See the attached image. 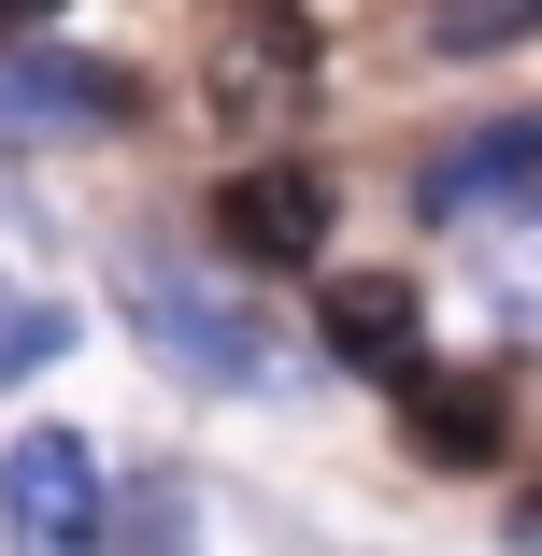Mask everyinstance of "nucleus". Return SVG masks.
I'll list each match as a JSON object with an SVG mask.
<instances>
[{"label": "nucleus", "instance_id": "obj_1", "mask_svg": "<svg viewBox=\"0 0 542 556\" xmlns=\"http://www.w3.org/2000/svg\"><path fill=\"white\" fill-rule=\"evenodd\" d=\"M129 328L186 386H286V343H272V314L243 300V271H214L186 243H129Z\"/></svg>", "mask_w": 542, "mask_h": 556}, {"label": "nucleus", "instance_id": "obj_2", "mask_svg": "<svg viewBox=\"0 0 542 556\" xmlns=\"http://www.w3.org/2000/svg\"><path fill=\"white\" fill-rule=\"evenodd\" d=\"M0 542L15 556H100L115 542V485L72 428H15L0 442Z\"/></svg>", "mask_w": 542, "mask_h": 556}, {"label": "nucleus", "instance_id": "obj_3", "mask_svg": "<svg viewBox=\"0 0 542 556\" xmlns=\"http://www.w3.org/2000/svg\"><path fill=\"white\" fill-rule=\"evenodd\" d=\"M414 214L428 229H514V214H542V115H486L457 143L414 157Z\"/></svg>", "mask_w": 542, "mask_h": 556}, {"label": "nucleus", "instance_id": "obj_4", "mask_svg": "<svg viewBox=\"0 0 542 556\" xmlns=\"http://www.w3.org/2000/svg\"><path fill=\"white\" fill-rule=\"evenodd\" d=\"M214 257L229 271H314L329 257V186H314L300 157H243L229 186H214Z\"/></svg>", "mask_w": 542, "mask_h": 556}, {"label": "nucleus", "instance_id": "obj_5", "mask_svg": "<svg viewBox=\"0 0 542 556\" xmlns=\"http://www.w3.org/2000/svg\"><path fill=\"white\" fill-rule=\"evenodd\" d=\"M314 100V43H300V15L286 0H243L229 29H214V115L229 129H286Z\"/></svg>", "mask_w": 542, "mask_h": 556}, {"label": "nucleus", "instance_id": "obj_6", "mask_svg": "<svg viewBox=\"0 0 542 556\" xmlns=\"http://www.w3.org/2000/svg\"><path fill=\"white\" fill-rule=\"evenodd\" d=\"M100 129H129V72H100V58H0V143H100Z\"/></svg>", "mask_w": 542, "mask_h": 556}, {"label": "nucleus", "instance_id": "obj_7", "mask_svg": "<svg viewBox=\"0 0 542 556\" xmlns=\"http://www.w3.org/2000/svg\"><path fill=\"white\" fill-rule=\"evenodd\" d=\"M329 357H343V371H386V386L428 371V314H414L400 271H343V286H329Z\"/></svg>", "mask_w": 542, "mask_h": 556}, {"label": "nucleus", "instance_id": "obj_8", "mask_svg": "<svg viewBox=\"0 0 542 556\" xmlns=\"http://www.w3.org/2000/svg\"><path fill=\"white\" fill-rule=\"evenodd\" d=\"M400 414H414V457H443V471H486L500 457V386H471V371H414Z\"/></svg>", "mask_w": 542, "mask_h": 556}, {"label": "nucleus", "instance_id": "obj_9", "mask_svg": "<svg viewBox=\"0 0 542 556\" xmlns=\"http://www.w3.org/2000/svg\"><path fill=\"white\" fill-rule=\"evenodd\" d=\"M100 556H200V514H186V485L172 471H143L129 500H115V542Z\"/></svg>", "mask_w": 542, "mask_h": 556}, {"label": "nucleus", "instance_id": "obj_10", "mask_svg": "<svg viewBox=\"0 0 542 556\" xmlns=\"http://www.w3.org/2000/svg\"><path fill=\"white\" fill-rule=\"evenodd\" d=\"M58 357H72V314L29 300V286H0V386H29V371H58Z\"/></svg>", "mask_w": 542, "mask_h": 556}, {"label": "nucleus", "instance_id": "obj_11", "mask_svg": "<svg viewBox=\"0 0 542 556\" xmlns=\"http://www.w3.org/2000/svg\"><path fill=\"white\" fill-rule=\"evenodd\" d=\"M500 314L542 328V214H514V229H500Z\"/></svg>", "mask_w": 542, "mask_h": 556}, {"label": "nucleus", "instance_id": "obj_12", "mask_svg": "<svg viewBox=\"0 0 542 556\" xmlns=\"http://www.w3.org/2000/svg\"><path fill=\"white\" fill-rule=\"evenodd\" d=\"M43 15H72V0H0V29H43Z\"/></svg>", "mask_w": 542, "mask_h": 556}, {"label": "nucleus", "instance_id": "obj_13", "mask_svg": "<svg viewBox=\"0 0 542 556\" xmlns=\"http://www.w3.org/2000/svg\"><path fill=\"white\" fill-rule=\"evenodd\" d=\"M514 542H528V556H542V500H528V514H514Z\"/></svg>", "mask_w": 542, "mask_h": 556}]
</instances>
